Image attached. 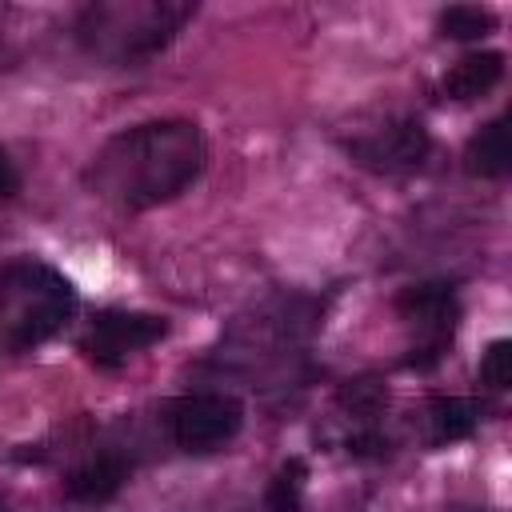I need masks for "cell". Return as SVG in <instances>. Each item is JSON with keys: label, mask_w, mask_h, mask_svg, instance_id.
Masks as SVG:
<instances>
[{"label": "cell", "mask_w": 512, "mask_h": 512, "mask_svg": "<svg viewBox=\"0 0 512 512\" xmlns=\"http://www.w3.org/2000/svg\"><path fill=\"white\" fill-rule=\"evenodd\" d=\"M204 160V132L192 120H144L104 140L88 164V184L96 196L144 212L188 192L204 172Z\"/></svg>", "instance_id": "1"}, {"label": "cell", "mask_w": 512, "mask_h": 512, "mask_svg": "<svg viewBox=\"0 0 512 512\" xmlns=\"http://www.w3.org/2000/svg\"><path fill=\"white\" fill-rule=\"evenodd\" d=\"M196 16L188 0H96L76 16V40L112 68H136L160 56Z\"/></svg>", "instance_id": "2"}, {"label": "cell", "mask_w": 512, "mask_h": 512, "mask_svg": "<svg viewBox=\"0 0 512 512\" xmlns=\"http://www.w3.org/2000/svg\"><path fill=\"white\" fill-rule=\"evenodd\" d=\"M80 300L64 272L20 256L0 264V336L12 348H36L68 328Z\"/></svg>", "instance_id": "3"}, {"label": "cell", "mask_w": 512, "mask_h": 512, "mask_svg": "<svg viewBox=\"0 0 512 512\" xmlns=\"http://www.w3.org/2000/svg\"><path fill=\"white\" fill-rule=\"evenodd\" d=\"M396 312L416 332V344H412L404 364L420 368V372L432 368L448 352V344H452V336L460 328V296H456V288L448 280L412 284V288H404L396 296Z\"/></svg>", "instance_id": "4"}, {"label": "cell", "mask_w": 512, "mask_h": 512, "mask_svg": "<svg viewBox=\"0 0 512 512\" xmlns=\"http://www.w3.org/2000/svg\"><path fill=\"white\" fill-rule=\"evenodd\" d=\"M240 424H244V408L228 392H192L168 408V436L176 448L192 456H208L224 448L240 432Z\"/></svg>", "instance_id": "5"}, {"label": "cell", "mask_w": 512, "mask_h": 512, "mask_svg": "<svg viewBox=\"0 0 512 512\" xmlns=\"http://www.w3.org/2000/svg\"><path fill=\"white\" fill-rule=\"evenodd\" d=\"M164 336H168V320L164 316L132 312V308H100L88 320V332L80 336V352L96 368H120L128 356L152 348Z\"/></svg>", "instance_id": "6"}, {"label": "cell", "mask_w": 512, "mask_h": 512, "mask_svg": "<svg viewBox=\"0 0 512 512\" xmlns=\"http://www.w3.org/2000/svg\"><path fill=\"white\" fill-rule=\"evenodd\" d=\"M432 152V136L428 128L416 120V116H400V120H388L356 140H348V156L376 172V176H404V172H416L424 168Z\"/></svg>", "instance_id": "7"}, {"label": "cell", "mask_w": 512, "mask_h": 512, "mask_svg": "<svg viewBox=\"0 0 512 512\" xmlns=\"http://www.w3.org/2000/svg\"><path fill=\"white\" fill-rule=\"evenodd\" d=\"M124 480H128V460L116 456V452H100V456H88L84 464H76L64 476V496L72 504L100 508V504L116 500V492L124 488Z\"/></svg>", "instance_id": "8"}, {"label": "cell", "mask_w": 512, "mask_h": 512, "mask_svg": "<svg viewBox=\"0 0 512 512\" xmlns=\"http://www.w3.org/2000/svg\"><path fill=\"white\" fill-rule=\"evenodd\" d=\"M504 80V52L496 48H484V52H468L452 64V72L444 76V96L456 100V104H468V100H484L496 84Z\"/></svg>", "instance_id": "9"}, {"label": "cell", "mask_w": 512, "mask_h": 512, "mask_svg": "<svg viewBox=\"0 0 512 512\" xmlns=\"http://www.w3.org/2000/svg\"><path fill=\"white\" fill-rule=\"evenodd\" d=\"M464 168L484 180H500L512 168V140H508V116H496L480 124L464 144Z\"/></svg>", "instance_id": "10"}, {"label": "cell", "mask_w": 512, "mask_h": 512, "mask_svg": "<svg viewBox=\"0 0 512 512\" xmlns=\"http://www.w3.org/2000/svg\"><path fill=\"white\" fill-rule=\"evenodd\" d=\"M428 424H432L436 444H456V440H468L476 432L480 408H476V400H464V396H432L428 400Z\"/></svg>", "instance_id": "11"}, {"label": "cell", "mask_w": 512, "mask_h": 512, "mask_svg": "<svg viewBox=\"0 0 512 512\" xmlns=\"http://www.w3.org/2000/svg\"><path fill=\"white\" fill-rule=\"evenodd\" d=\"M304 484H308V464L300 456H288L276 476L268 480L264 492V512H300L304 504Z\"/></svg>", "instance_id": "12"}, {"label": "cell", "mask_w": 512, "mask_h": 512, "mask_svg": "<svg viewBox=\"0 0 512 512\" xmlns=\"http://www.w3.org/2000/svg\"><path fill=\"white\" fill-rule=\"evenodd\" d=\"M336 404H340L348 416H356L360 428H368V424H376V416L388 408V388H384L376 376H356V380H348V384L336 392Z\"/></svg>", "instance_id": "13"}, {"label": "cell", "mask_w": 512, "mask_h": 512, "mask_svg": "<svg viewBox=\"0 0 512 512\" xmlns=\"http://www.w3.org/2000/svg\"><path fill=\"white\" fill-rule=\"evenodd\" d=\"M436 28L448 40H484L496 28V16L488 8H476V4H452L440 12Z\"/></svg>", "instance_id": "14"}, {"label": "cell", "mask_w": 512, "mask_h": 512, "mask_svg": "<svg viewBox=\"0 0 512 512\" xmlns=\"http://www.w3.org/2000/svg\"><path fill=\"white\" fill-rule=\"evenodd\" d=\"M480 384L492 392H504L512 384V340H492L480 356Z\"/></svg>", "instance_id": "15"}, {"label": "cell", "mask_w": 512, "mask_h": 512, "mask_svg": "<svg viewBox=\"0 0 512 512\" xmlns=\"http://www.w3.org/2000/svg\"><path fill=\"white\" fill-rule=\"evenodd\" d=\"M388 448L392 444H388V436L376 432V424L348 436V456H356V460H380V456H388Z\"/></svg>", "instance_id": "16"}, {"label": "cell", "mask_w": 512, "mask_h": 512, "mask_svg": "<svg viewBox=\"0 0 512 512\" xmlns=\"http://www.w3.org/2000/svg\"><path fill=\"white\" fill-rule=\"evenodd\" d=\"M16 188H20V176H16L12 160H8V156H4V148H0V200L16 196Z\"/></svg>", "instance_id": "17"}, {"label": "cell", "mask_w": 512, "mask_h": 512, "mask_svg": "<svg viewBox=\"0 0 512 512\" xmlns=\"http://www.w3.org/2000/svg\"><path fill=\"white\" fill-rule=\"evenodd\" d=\"M0 512H4V508H0Z\"/></svg>", "instance_id": "18"}]
</instances>
